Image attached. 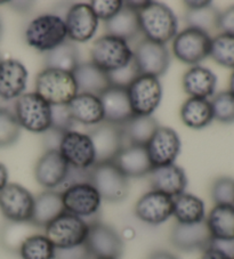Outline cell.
<instances>
[{
    "label": "cell",
    "instance_id": "cell-1",
    "mask_svg": "<svg viewBox=\"0 0 234 259\" xmlns=\"http://www.w3.org/2000/svg\"><path fill=\"white\" fill-rule=\"evenodd\" d=\"M139 28L145 39L166 45L177 34L178 21L174 12L165 4L146 2L137 11Z\"/></svg>",
    "mask_w": 234,
    "mask_h": 259
},
{
    "label": "cell",
    "instance_id": "cell-2",
    "mask_svg": "<svg viewBox=\"0 0 234 259\" xmlns=\"http://www.w3.org/2000/svg\"><path fill=\"white\" fill-rule=\"evenodd\" d=\"M25 40L35 51L48 53L67 40L65 22L55 14L39 15L25 30Z\"/></svg>",
    "mask_w": 234,
    "mask_h": 259
},
{
    "label": "cell",
    "instance_id": "cell-3",
    "mask_svg": "<svg viewBox=\"0 0 234 259\" xmlns=\"http://www.w3.org/2000/svg\"><path fill=\"white\" fill-rule=\"evenodd\" d=\"M35 93L51 105L69 104L78 94L73 74L54 69H44L35 78Z\"/></svg>",
    "mask_w": 234,
    "mask_h": 259
},
{
    "label": "cell",
    "instance_id": "cell-4",
    "mask_svg": "<svg viewBox=\"0 0 234 259\" xmlns=\"http://www.w3.org/2000/svg\"><path fill=\"white\" fill-rule=\"evenodd\" d=\"M88 182L100 193L102 200L120 202L128 196L129 178L114 162L95 163L88 170Z\"/></svg>",
    "mask_w": 234,
    "mask_h": 259
},
{
    "label": "cell",
    "instance_id": "cell-5",
    "mask_svg": "<svg viewBox=\"0 0 234 259\" xmlns=\"http://www.w3.org/2000/svg\"><path fill=\"white\" fill-rule=\"evenodd\" d=\"M15 117L21 128L34 134L52 128V105L37 93H24L16 100Z\"/></svg>",
    "mask_w": 234,
    "mask_h": 259
},
{
    "label": "cell",
    "instance_id": "cell-6",
    "mask_svg": "<svg viewBox=\"0 0 234 259\" xmlns=\"http://www.w3.org/2000/svg\"><path fill=\"white\" fill-rule=\"evenodd\" d=\"M91 59L92 63L111 73L125 68L133 61V51L125 40L105 34L93 44Z\"/></svg>",
    "mask_w": 234,
    "mask_h": 259
},
{
    "label": "cell",
    "instance_id": "cell-7",
    "mask_svg": "<svg viewBox=\"0 0 234 259\" xmlns=\"http://www.w3.org/2000/svg\"><path fill=\"white\" fill-rule=\"evenodd\" d=\"M88 229L89 223L65 211L45 227L44 234L56 249H66L85 243Z\"/></svg>",
    "mask_w": 234,
    "mask_h": 259
},
{
    "label": "cell",
    "instance_id": "cell-8",
    "mask_svg": "<svg viewBox=\"0 0 234 259\" xmlns=\"http://www.w3.org/2000/svg\"><path fill=\"white\" fill-rule=\"evenodd\" d=\"M130 105L135 115H152L163 100L159 78L139 74L127 87Z\"/></svg>",
    "mask_w": 234,
    "mask_h": 259
},
{
    "label": "cell",
    "instance_id": "cell-9",
    "mask_svg": "<svg viewBox=\"0 0 234 259\" xmlns=\"http://www.w3.org/2000/svg\"><path fill=\"white\" fill-rule=\"evenodd\" d=\"M211 39L204 31L186 28L173 39V54L183 63L196 66L210 55Z\"/></svg>",
    "mask_w": 234,
    "mask_h": 259
},
{
    "label": "cell",
    "instance_id": "cell-10",
    "mask_svg": "<svg viewBox=\"0 0 234 259\" xmlns=\"http://www.w3.org/2000/svg\"><path fill=\"white\" fill-rule=\"evenodd\" d=\"M58 151L69 164L76 170H89L96 163L95 150L88 134L69 131L62 135Z\"/></svg>",
    "mask_w": 234,
    "mask_h": 259
},
{
    "label": "cell",
    "instance_id": "cell-11",
    "mask_svg": "<svg viewBox=\"0 0 234 259\" xmlns=\"http://www.w3.org/2000/svg\"><path fill=\"white\" fill-rule=\"evenodd\" d=\"M61 194L65 211L83 220L96 215L101 208V195L89 182L72 183Z\"/></svg>",
    "mask_w": 234,
    "mask_h": 259
},
{
    "label": "cell",
    "instance_id": "cell-12",
    "mask_svg": "<svg viewBox=\"0 0 234 259\" xmlns=\"http://www.w3.org/2000/svg\"><path fill=\"white\" fill-rule=\"evenodd\" d=\"M133 61L139 74L164 75L170 65V54L166 45L143 39L133 51Z\"/></svg>",
    "mask_w": 234,
    "mask_h": 259
},
{
    "label": "cell",
    "instance_id": "cell-13",
    "mask_svg": "<svg viewBox=\"0 0 234 259\" xmlns=\"http://www.w3.org/2000/svg\"><path fill=\"white\" fill-rule=\"evenodd\" d=\"M34 196L20 184L8 183L0 191V211L8 222H31Z\"/></svg>",
    "mask_w": 234,
    "mask_h": 259
},
{
    "label": "cell",
    "instance_id": "cell-14",
    "mask_svg": "<svg viewBox=\"0 0 234 259\" xmlns=\"http://www.w3.org/2000/svg\"><path fill=\"white\" fill-rule=\"evenodd\" d=\"M93 258L119 259L124 252V240L113 227L100 222L91 223L86 241Z\"/></svg>",
    "mask_w": 234,
    "mask_h": 259
},
{
    "label": "cell",
    "instance_id": "cell-15",
    "mask_svg": "<svg viewBox=\"0 0 234 259\" xmlns=\"http://www.w3.org/2000/svg\"><path fill=\"white\" fill-rule=\"evenodd\" d=\"M95 150L96 163L111 162L126 144L123 127L103 121L88 134Z\"/></svg>",
    "mask_w": 234,
    "mask_h": 259
},
{
    "label": "cell",
    "instance_id": "cell-16",
    "mask_svg": "<svg viewBox=\"0 0 234 259\" xmlns=\"http://www.w3.org/2000/svg\"><path fill=\"white\" fill-rule=\"evenodd\" d=\"M145 147L153 168L169 166L181 153V138L174 129L160 126Z\"/></svg>",
    "mask_w": 234,
    "mask_h": 259
},
{
    "label": "cell",
    "instance_id": "cell-17",
    "mask_svg": "<svg viewBox=\"0 0 234 259\" xmlns=\"http://www.w3.org/2000/svg\"><path fill=\"white\" fill-rule=\"evenodd\" d=\"M174 198L159 191L147 192L135 204V215L148 225H160L173 216Z\"/></svg>",
    "mask_w": 234,
    "mask_h": 259
},
{
    "label": "cell",
    "instance_id": "cell-18",
    "mask_svg": "<svg viewBox=\"0 0 234 259\" xmlns=\"http://www.w3.org/2000/svg\"><path fill=\"white\" fill-rule=\"evenodd\" d=\"M67 38L72 42H87L96 33L98 19L89 4H75L64 20Z\"/></svg>",
    "mask_w": 234,
    "mask_h": 259
},
{
    "label": "cell",
    "instance_id": "cell-19",
    "mask_svg": "<svg viewBox=\"0 0 234 259\" xmlns=\"http://www.w3.org/2000/svg\"><path fill=\"white\" fill-rule=\"evenodd\" d=\"M70 166L58 150H47L34 167V177L47 190L56 189L66 181Z\"/></svg>",
    "mask_w": 234,
    "mask_h": 259
},
{
    "label": "cell",
    "instance_id": "cell-20",
    "mask_svg": "<svg viewBox=\"0 0 234 259\" xmlns=\"http://www.w3.org/2000/svg\"><path fill=\"white\" fill-rule=\"evenodd\" d=\"M172 243L181 251L205 250L213 242L206 220L196 224H179L177 223L172 231Z\"/></svg>",
    "mask_w": 234,
    "mask_h": 259
},
{
    "label": "cell",
    "instance_id": "cell-21",
    "mask_svg": "<svg viewBox=\"0 0 234 259\" xmlns=\"http://www.w3.org/2000/svg\"><path fill=\"white\" fill-rule=\"evenodd\" d=\"M28 83V70L20 61L3 60L0 63V98L17 100L23 95Z\"/></svg>",
    "mask_w": 234,
    "mask_h": 259
},
{
    "label": "cell",
    "instance_id": "cell-22",
    "mask_svg": "<svg viewBox=\"0 0 234 259\" xmlns=\"http://www.w3.org/2000/svg\"><path fill=\"white\" fill-rule=\"evenodd\" d=\"M100 100L104 111V121L106 122L123 126L135 115L129 102L127 88L112 84L102 94Z\"/></svg>",
    "mask_w": 234,
    "mask_h": 259
},
{
    "label": "cell",
    "instance_id": "cell-23",
    "mask_svg": "<svg viewBox=\"0 0 234 259\" xmlns=\"http://www.w3.org/2000/svg\"><path fill=\"white\" fill-rule=\"evenodd\" d=\"M112 162L128 178H141L148 176L153 170L145 146L127 144L119 152Z\"/></svg>",
    "mask_w": 234,
    "mask_h": 259
},
{
    "label": "cell",
    "instance_id": "cell-24",
    "mask_svg": "<svg viewBox=\"0 0 234 259\" xmlns=\"http://www.w3.org/2000/svg\"><path fill=\"white\" fill-rule=\"evenodd\" d=\"M152 190L159 191L175 198L185 192L187 185V178L185 171L176 164L157 167L148 174Z\"/></svg>",
    "mask_w": 234,
    "mask_h": 259
},
{
    "label": "cell",
    "instance_id": "cell-25",
    "mask_svg": "<svg viewBox=\"0 0 234 259\" xmlns=\"http://www.w3.org/2000/svg\"><path fill=\"white\" fill-rule=\"evenodd\" d=\"M72 74L78 87V93L91 94V95L100 97L112 86L109 73L92 62L80 63Z\"/></svg>",
    "mask_w": 234,
    "mask_h": 259
},
{
    "label": "cell",
    "instance_id": "cell-26",
    "mask_svg": "<svg viewBox=\"0 0 234 259\" xmlns=\"http://www.w3.org/2000/svg\"><path fill=\"white\" fill-rule=\"evenodd\" d=\"M74 122L85 126H97L104 121V111L100 97L91 94L78 93L69 104Z\"/></svg>",
    "mask_w": 234,
    "mask_h": 259
},
{
    "label": "cell",
    "instance_id": "cell-27",
    "mask_svg": "<svg viewBox=\"0 0 234 259\" xmlns=\"http://www.w3.org/2000/svg\"><path fill=\"white\" fill-rule=\"evenodd\" d=\"M63 212H65V209L63 204L62 194L60 192L47 190L34 198L31 223H33L39 229L44 230L49 223L56 220Z\"/></svg>",
    "mask_w": 234,
    "mask_h": 259
},
{
    "label": "cell",
    "instance_id": "cell-28",
    "mask_svg": "<svg viewBox=\"0 0 234 259\" xmlns=\"http://www.w3.org/2000/svg\"><path fill=\"white\" fill-rule=\"evenodd\" d=\"M182 83L184 91L190 97L208 100V97L214 95L217 78L209 69L196 65L184 73Z\"/></svg>",
    "mask_w": 234,
    "mask_h": 259
},
{
    "label": "cell",
    "instance_id": "cell-29",
    "mask_svg": "<svg viewBox=\"0 0 234 259\" xmlns=\"http://www.w3.org/2000/svg\"><path fill=\"white\" fill-rule=\"evenodd\" d=\"M206 224L214 241L234 240V205L215 204L206 217Z\"/></svg>",
    "mask_w": 234,
    "mask_h": 259
},
{
    "label": "cell",
    "instance_id": "cell-30",
    "mask_svg": "<svg viewBox=\"0 0 234 259\" xmlns=\"http://www.w3.org/2000/svg\"><path fill=\"white\" fill-rule=\"evenodd\" d=\"M105 29L106 34L128 42L141 32L137 12L123 2L121 10L112 19L105 22Z\"/></svg>",
    "mask_w": 234,
    "mask_h": 259
},
{
    "label": "cell",
    "instance_id": "cell-31",
    "mask_svg": "<svg viewBox=\"0 0 234 259\" xmlns=\"http://www.w3.org/2000/svg\"><path fill=\"white\" fill-rule=\"evenodd\" d=\"M121 127L127 144L146 146L160 124L153 115H134Z\"/></svg>",
    "mask_w": 234,
    "mask_h": 259
},
{
    "label": "cell",
    "instance_id": "cell-32",
    "mask_svg": "<svg viewBox=\"0 0 234 259\" xmlns=\"http://www.w3.org/2000/svg\"><path fill=\"white\" fill-rule=\"evenodd\" d=\"M173 216L179 224H196L206 220L205 203L191 193L179 194L174 198Z\"/></svg>",
    "mask_w": 234,
    "mask_h": 259
},
{
    "label": "cell",
    "instance_id": "cell-33",
    "mask_svg": "<svg viewBox=\"0 0 234 259\" xmlns=\"http://www.w3.org/2000/svg\"><path fill=\"white\" fill-rule=\"evenodd\" d=\"M181 119L188 128L202 129L207 127L214 120L211 103L205 98L190 97L182 105Z\"/></svg>",
    "mask_w": 234,
    "mask_h": 259
},
{
    "label": "cell",
    "instance_id": "cell-34",
    "mask_svg": "<svg viewBox=\"0 0 234 259\" xmlns=\"http://www.w3.org/2000/svg\"><path fill=\"white\" fill-rule=\"evenodd\" d=\"M80 64L78 47L71 40H65L57 47L46 53L45 56V69L61 70L73 73Z\"/></svg>",
    "mask_w": 234,
    "mask_h": 259
},
{
    "label": "cell",
    "instance_id": "cell-35",
    "mask_svg": "<svg viewBox=\"0 0 234 259\" xmlns=\"http://www.w3.org/2000/svg\"><path fill=\"white\" fill-rule=\"evenodd\" d=\"M38 226L31 222H8L0 231V244L11 252H17L24 241L31 235L42 233ZM44 231V230H43Z\"/></svg>",
    "mask_w": 234,
    "mask_h": 259
},
{
    "label": "cell",
    "instance_id": "cell-36",
    "mask_svg": "<svg viewBox=\"0 0 234 259\" xmlns=\"http://www.w3.org/2000/svg\"><path fill=\"white\" fill-rule=\"evenodd\" d=\"M219 16L220 13L210 3L199 8H187L185 20L188 28L201 30L210 35L211 32L219 30Z\"/></svg>",
    "mask_w": 234,
    "mask_h": 259
},
{
    "label": "cell",
    "instance_id": "cell-37",
    "mask_svg": "<svg viewBox=\"0 0 234 259\" xmlns=\"http://www.w3.org/2000/svg\"><path fill=\"white\" fill-rule=\"evenodd\" d=\"M55 252L56 248L44 232L31 235L19 250L22 259H55Z\"/></svg>",
    "mask_w": 234,
    "mask_h": 259
},
{
    "label": "cell",
    "instance_id": "cell-38",
    "mask_svg": "<svg viewBox=\"0 0 234 259\" xmlns=\"http://www.w3.org/2000/svg\"><path fill=\"white\" fill-rule=\"evenodd\" d=\"M209 56L216 63L234 69V34L219 33L211 39Z\"/></svg>",
    "mask_w": 234,
    "mask_h": 259
},
{
    "label": "cell",
    "instance_id": "cell-39",
    "mask_svg": "<svg viewBox=\"0 0 234 259\" xmlns=\"http://www.w3.org/2000/svg\"><path fill=\"white\" fill-rule=\"evenodd\" d=\"M21 135V126L15 114L0 106V147L15 144Z\"/></svg>",
    "mask_w": 234,
    "mask_h": 259
},
{
    "label": "cell",
    "instance_id": "cell-40",
    "mask_svg": "<svg viewBox=\"0 0 234 259\" xmlns=\"http://www.w3.org/2000/svg\"><path fill=\"white\" fill-rule=\"evenodd\" d=\"M214 119L223 123L234 122V95L231 92H223L210 102Z\"/></svg>",
    "mask_w": 234,
    "mask_h": 259
},
{
    "label": "cell",
    "instance_id": "cell-41",
    "mask_svg": "<svg viewBox=\"0 0 234 259\" xmlns=\"http://www.w3.org/2000/svg\"><path fill=\"white\" fill-rule=\"evenodd\" d=\"M211 199L215 204L234 205V180L220 177L211 186Z\"/></svg>",
    "mask_w": 234,
    "mask_h": 259
},
{
    "label": "cell",
    "instance_id": "cell-42",
    "mask_svg": "<svg viewBox=\"0 0 234 259\" xmlns=\"http://www.w3.org/2000/svg\"><path fill=\"white\" fill-rule=\"evenodd\" d=\"M74 120L72 118L69 105H52V128L53 131L64 134L72 129Z\"/></svg>",
    "mask_w": 234,
    "mask_h": 259
},
{
    "label": "cell",
    "instance_id": "cell-43",
    "mask_svg": "<svg viewBox=\"0 0 234 259\" xmlns=\"http://www.w3.org/2000/svg\"><path fill=\"white\" fill-rule=\"evenodd\" d=\"M89 5L98 20L106 22L121 10L123 2L120 0H94Z\"/></svg>",
    "mask_w": 234,
    "mask_h": 259
},
{
    "label": "cell",
    "instance_id": "cell-44",
    "mask_svg": "<svg viewBox=\"0 0 234 259\" xmlns=\"http://www.w3.org/2000/svg\"><path fill=\"white\" fill-rule=\"evenodd\" d=\"M109 75L113 86L127 88L129 84L138 77L139 72L136 65L134 63V61H132L128 65H126L125 68L118 71H114V72H111L109 73Z\"/></svg>",
    "mask_w": 234,
    "mask_h": 259
},
{
    "label": "cell",
    "instance_id": "cell-45",
    "mask_svg": "<svg viewBox=\"0 0 234 259\" xmlns=\"http://www.w3.org/2000/svg\"><path fill=\"white\" fill-rule=\"evenodd\" d=\"M55 259H94L86 243L66 249H56Z\"/></svg>",
    "mask_w": 234,
    "mask_h": 259
},
{
    "label": "cell",
    "instance_id": "cell-46",
    "mask_svg": "<svg viewBox=\"0 0 234 259\" xmlns=\"http://www.w3.org/2000/svg\"><path fill=\"white\" fill-rule=\"evenodd\" d=\"M218 28L222 31V33L234 34V6H231L225 12L220 13Z\"/></svg>",
    "mask_w": 234,
    "mask_h": 259
},
{
    "label": "cell",
    "instance_id": "cell-47",
    "mask_svg": "<svg viewBox=\"0 0 234 259\" xmlns=\"http://www.w3.org/2000/svg\"><path fill=\"white\" fill-rule=\"evenodd\" d=\"M200 259H233V258L229 257L228 254L222 251L220 249L210 244L208 248L202 250V254Z\"/></svg>",
    "mask_w": 234,
    "mask_h": 259
},
{
    "label": "cell",
    "instance_id": "cell-48",
    "mask_svg": "<svg viewBox=\"0 0 234 259\" xmlns=\"http://www.w3.org/2000/svg\"><path fill=\"white\" fill-rule=\"evenodd\" d=\"M211 245L220 249L222 251L228 254L229 257L234 258V240H231V241H214L213 240Z\"/></svg>",
    "mask_w": 234,
    "mask_h": 259
},
{
    "label": "cell",
    "instance_id": "cell-49",
    "mask_svg": "<svg viewBox=\"0 0 234 259\" xmlns=\"http://www.w3.org/2000/svg\"><path fill=\"white\" fill-rule=\"evenodd\" d=\"M148 259H178L174 253L165 251V250H159V251L153 252Z\"/></svg>",
    "mask_w": 234,
    "mask_h": 259
},
{
    "label": "cell",
    "instance_id": "cell-50",
    "mask_svg": "<svg viewBox=\"0 0 234 259\" xmlns=\"http://www.w3.org/2000/svg\"><path fill=\"white\" fill-rule=\"evenodd\" d=\"M8 184V170L5 164L0 162V191Z\"/></svg>",
    "mask_w": 234,
    "mask_h": 259
},
{
    "label": "cell",
    "instance_id": "cell-51",
    "mask_svg": "<svg viewBox=\"0 0 234 259\" xmlns=\"http://www.w3.org/2000/svg\"><path fill=\"white\" fill-rule=\"evenodd\" d=\"M211 2H186L185 5H187V8H199L208 5Z\"/></svg>",
    "mask_w": 234,
    "mask_h": 259
},
{
    "label": "cell",
    "instance_id": "cell-52",
    "mask_svg": "<svg viewBox=\"0 0 234 259\" xmlns=\"http://www.w3.org/2000/svg\"><path fill=\"white\" fill-rule=\"evenodd\" d=\"M229 92L234 95V70L231 74V79H229Z\"/></svg>",
    "mask_w": 234,
    "mask_h": 259
},
{
    "label": "cell",
    "instance_id": "cell-53",
    "mask_svg": "<svg viewBox=\"0 0 234 259\" xmlns=\"http://www.w3.org/2000/svg\"><path fill=\"white\" fill-rule=\"evenodd\" d=\"M94 259H109V258H94Z\"/></svg>",
    "mask_w": 234,
    "mask_h": 259
},
{
    "label": "cell",
    "instance_id": "cell-54",
    "mask_svg": "<svg viewBox=\"0 0 234 259\" xmlns=\"http://www.w3.org/2000/svg\"><path fill=\"white\" fill-rule=\"evenodd\" d=\"M2 61H3V60H2V57H0V63H2Z\"/></svg>",
    "mask_w": 234,
    "mask_h": 259
},
{
    "label": "cell",
    "instance_id": "cell-55",
    "mask_svg": "<svg viewBox=\"0 0 234 259\" xmlns=\"http://www.w3.org/2000/svg\"><path fill=\"white\" fill-rule=\"evenodd\" d=\"M0 31H2V28H0Z\"/></svg>",
    "mask_w": 234,
    "mask_h": 259
},
{
    "label": "cell",
    "instance_id": "cell-56",
    "mask_svg": "<svg viewBox=\"0 0 234 259\" xmlns=\"http://www.w3.org/2000/svg\"><path fill=\"white\" fill-rule=\"evenodd\" d=\"M233 259H234V258H233Z\"/></svg>",
    "mask_w": 234,
    "mask_h": 259
}]
</instances>
